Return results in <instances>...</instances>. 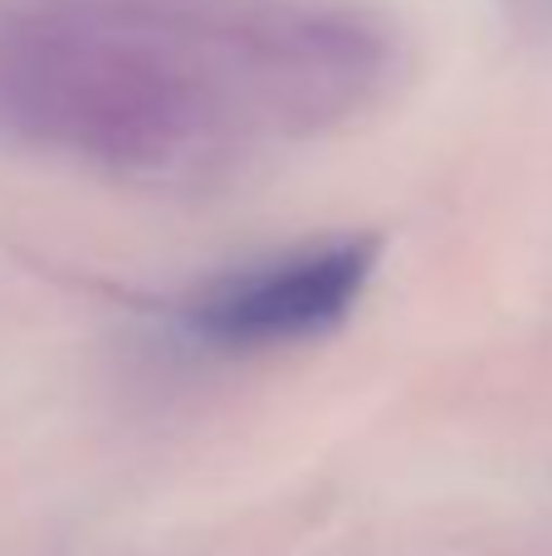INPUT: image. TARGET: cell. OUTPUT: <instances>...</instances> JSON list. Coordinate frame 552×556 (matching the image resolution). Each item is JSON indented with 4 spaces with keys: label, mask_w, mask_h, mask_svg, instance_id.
<instances>
[{
    "label": "cell",
    "mask_w": 552,
    "mask_h": 556,
    "mask_svg": "<svg viewBox=\"0 0 552 556\" xmlns=\"http://www.w3.org/2000/svg\"><path fill=\"white\" fill-rule=\"evenodd\" d=\"M264 5L35 10L0 25V137L123 176H181L284 132Z\"/></svg>",
    "instance_id": "cell-1"
},
{
    "label": "cell",
    "mask_w": 552,
    "mask_h": 556,
    "mask_svg": "<svg viewBox=\"0 0 552 556\" xmlns=\"http://www.w3.org/2000/svg\"><path fill=\"white\" fill-rule=\"evenodd\" d=\"M372 269V240H333L293 250L211 283L191 303V327L221 346H279L328 332L352 313Z\"/></svg>",
    "instance_id": "cell-2"
}]
</instances>
